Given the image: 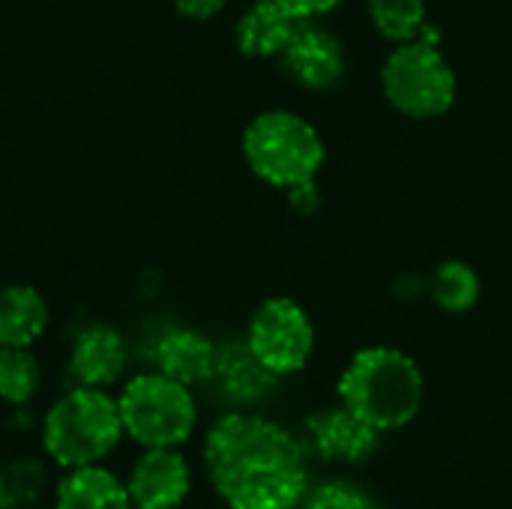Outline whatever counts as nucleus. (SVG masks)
Returning <instances> with one entry per match:
<instances>
[{
    "mask_svg": "<svg viewBox=\"0 0 512 509\" xmlns=\"http://www.w3.org/2000/svg\"><path fill=\"white\" fill-rule=\"evenodd\" d=\"M9 477V483L15 486V492L21 495L24 507H36L39 498L48 489V465L36 456H15L6 465H0Z\"/></svg>",
    "mask_w": 512,
    "mask_h": 509,
    "instance_id": "412c9836",
    "label": "nucleus"
},
{
    "mask_svg": "<svg viewBox=\"0 0 512 509\" xmlns=\"http://www.w3.org/2000/svg\"><path fill=\"white\" fill-rule=\"evenodd\" d=\"M228 0H174L177 12L189 21H210L225 9Z\"/></svg>",
    "mask_w": 512,
    "mask_h": 509,
    "instance_id": "4be33fe9",
    "label": "nucleus"
},
{
    "mask_svg": "<svg viewBox=\"0 0 512 509\" xmlns=\"http://www.w3.org/2000/svg\"><path fill=\"white\" fill-rule=\"evenodd\" d=\"M0 509H27L24 501H21V495L15 492V486L9 483L3 468H0Z\"/></svg>",
    "mask_w": 512,
    "mask_h": 509,
    "instance_id": "b1692460",
    "label": "nucleus"
},
{
    "mask_svg": "<svg viewBox=\"0 0 512 509\" xmlns=\"http://www.w3.org/2000/svg\"><path fill=\"white\" fill-rule=\"evenodd\" d=\"M126 366H129L126 339L111 324L84 327L69 348V375L78 387L108 390L123 378Z\"/></svg>",
    "mask_w": 512,
    "mask_h": 509,
    "instance_id": "1a4fd4ad",
    "label": "nucleus"
},
{
    "mask_svg": "<svg viewBox=\"0 0 512 509\" xmlns=\"http://www.w3.org/2000/svg\"><path fill=\"white\" fill-rule=\"evenodd\" d=\"M243 156L249 171L288 189L297 210H309L315 201V177L324 165V141L318 129L291 111H264L243 132Z\"/></svg>",
    "mask_w": 512,
    "mask_h": 509,
    "instance_id": "7ed1b4c3",
    "label": "nucleus"
},
{
    "mask_svg": "<svg viewBox=\"0 0 512 509\" xmlns=\"http://www.w3.org/2000/svg\"><path fill=\"white\" fill-rule=\"evenodd\" d=\"M303 18L291 15L273 0H255L237 21L234 39L240 54L246 57H282V51L291 45L294 33L300 30Z\"/></svg>",
    "mask_w": 512,
    "mask_h": 509,
    "instance_id": "ddd939ff",
    "label": "nucleus"
},
{
    "mask_svg": "<svg viewBox=\"0 0 512 509\" xmlns=\"http://www.w3.org/2000/svg\"><path fill=\"white\" fill-rule=\"evenodd\" d=\"M369 15L378 33L399 45L426 30V0H369Z\"/></svg>",
    "mask_w": 512,
    "mask_h": 509,
    "instance_id": "6ab92c4d",
    "label": "nucleus"
},
{
    "mask_svg": "<svg viewBox=\"0 0 512 509\" xmlns=\"http://www.w3.org/2000/svg\"><path fill=\"white\" fill-rule=\"evenodd\" d=\"M54 509H135L126 480L105 465L69 468L54 486Z\"/></svg>",
    "mask_w": 512,
    "mask_h": 509,
    "instance_id": "4468645a",
    "label": "nucleus"
},
{
    "mask_svg": "<svg viewBox=\"0 0 512 509\" xmlns=\"http://www.w3.org/2000/svg\"><path fill=\"white\" fill-rule=\"evenodd\" d=\"M216 357H219V348L204 333L189 330V327H174L162 333L153 351L156 369L186 387L210 384L216 372Z\"/></svg>",
    "mask_w": 512,
    "mask_h": 509,
    "instance_id": "f8f14e48",
    "label": "nucleus"
},
{
    "mask_svg": "<svg viewBox=\"0 0 512 509\" xmlns=\"http://www.w3.org/2000/svg\"><path fill=\"white\" fill-rule=\"evenodd\" d=\"M432 300L453 315H465L477 306L480 300V276L462 264V261H447L432 273Z\"/></svg>",
    "mask_w": 512,
    "mask_h": 509,
    "instance_id": "a211bd4d",
    "label": "nucleus"
},
{
    "mask_svg": "<svg viewBox=\"0 0 512 509\" xmlns=\"http://www.w3.org/2000/svg\"><path fill=\"white\" fill-rule=\"evenodd\" d=\"M42 387V366L30 348H0V402L21 408Z\"/></svg>",
    "mask_w": 512,
    "mask_h": 509,
    "instance_id": "f3484780",
    "label": "nucleus"
},
{
    "mask_svg": "<svg viewBox=\"0 0 512 509\" xmlns=\"http://www.w3.org/2000/svg\"><path fill=\"white\" fill-rule=\"evenodd\" d=\"M126 489L135 509H177L192 492V465L180 447H150L132 462Z\"/></svg>",
    "mask_w": 512,
    "mask_h": 509,
    "instance_id": "6e6552de",
    "label": "nucleus"
},
{
    "mask_svg": "<svg viewBox=\"0 0 512 509\" xmlns=\"http://www.w3.org/2000/svg\"><path fill=\"white\" fill-rule=\"evenodd\" d=\"M306 429H309L315 453L327 462H342V465L366 462L378 450V441H381V432L372 429L345 405L312 414L306 420Z\"/></svg>",
    "mask_w": 512,
    "mask_h": 509,
    "instance_id": "9b49d317",
    "label": "nucleus"
},
{
    "mask_svg": "<svg viewBox=\"0 0 512 509\" xmlns=\"http://www.w3.org/2000/svg\"><path fill=\"white\" fill-rule=\"evenodd\" d=\"M213 381L219 384L222 396L231 405H255L261 399H267L276 387V375L270 369H264L255 354L249 351V345H225L219 348L216 357V372Z\"/></svg>",
    "mask_w": 512,
    "mask_h": 509,
    "instance_id": "dca6fc26",
    "label": "nucleus"
},
{
    "mask_svg": "<svg viewBox=\"0 0 512 509\" xmlns=\"http://www.w3.org/2000/svg\"><path fill=\"white\" fill-rule=\"evenodd\" d=\"M48 303L33 285L0 288V348H33L48 330Z\"/></svg>",
    "mask_w": 512,
    "mask_h": 509,
    "instance_id": "2eb2a0df",
    "label": "nucleus"
},
{
    "mask_svg": "<svg viewBox=\"0 0 512 509\" xmlns=\"http://www.w3.org/2000/svg\"><path fill=\"white\" fill-rule=\"evenodd\" d=\"M12 429H21V432H27L30 426H33V414H30V408L27 405H21V408H15V414H12Z\"/></svg>",
    "mask_w": 512,
    "mask_h": 509,
    "instance_id": "393cba45",
    "label": "nucleus"
},
{
    "mask_svg": "<svg viewBox=\"0 0 512 509\" xmlns=\"http://www.w3.org/2000/svg\"><path fill=\"white\" fill-rule=\"evenodd\" d=\"M27 509H42V507H27Z\"/></svg>",
    "mask_w": 512,
    "mask_h": 509,
    "instance_id": "a878e982",
    "label": "nucleus"
},
{
    "mask_svg": "<svg viewBox=\"0 0 512 509\" xmlns=\"http://www.w3.org/2000/svg\"><path fill=\"white\" fill-rule=\"evenodd\" d=\"M285 72L303 84L306 90H333L345 78V54L333 33L312 27L309 21L300 24L291 45L282 51Z\"/></svg>",
    "mask_w": 512,
    "mask_h": 509,
    "instance_id": "9d476101",
    "label": "nucleus"
},
{
    "mask_svg": "<svg viewBox=\"0 0 512 509\" xmlns=\"http://www.w3.org/2000/svg\"><path fill=\"white\" fill-rule=\"evenodd\" d=\"M303 509H384L366 489L348 480H327L321 486H309Z\"/></svg>",
    "mask_w": 512,
    "mask_h": 509,
    "instance_id": "aec40b11",
    "label": "nucleus"
},
{
    "mask_svg": "<svg viewBox=\"0 0 512 509\" xmlns=\"http://www.w3.org/2000/svg\"><path fill=\"white\" fill-rule=\"evenodd\" d=\"M273 3H279V6L288 9L291 15L309 21V18H315V15H324V12L336 9L342 0H273Z\"/></svg>",
    "mask_w": 512,
    "mask_h": 509,
    "instance_id": "5701e85b",
    "label": "nucleus"
},
{
    "mask_svg": "<svg viewBox=\"0 0 512 509\" xmlns=\"http://www.w3.org/2000/svg\"><path fill=\"white\" fill-rule=\"evenodd\" d=\"M246 345L264 369L276 378H288L306 369L315 351V327L306 309L291 297H270L255 309L246 330Z\"/></svg>",
    "mask_w": 512,
    "mask_h": 509,
    "instance_id": "0eeeda50",
    "label": "nucleus"
},
{
    "mask_svg": "<svg viewBox=\"0 0 512 509\" xmlns=\"http://www.w3.org/2000/svg\"><path fill=\"white\" fill-rule=\"evenodd\" d=\"M117 408L123 435L138 447H183L198 426V402L192 387L156 372L132 375L120 393Z\"/></svg>",
    "mask_w": 512,
    "mask_h": 509,
    "instance_id": "39448f33",
    "label": "nucleus"
},
{
    "mask_svg": "<svg viewBox=\"0 0 512 509\" xmlns=\"http://www.w3.org/2000/svg\"><path fill=\"white\" fill-rule=\"evenodd\" d=\"M435 39V30H423L420 39L402 42L381 69L384 96L414 120L441 117L456 102V72L435 48Z\"/></svg>",
    "mask_w": 512,
    "mask_h": 509,
    "instance_id": "423d86ee",
    "label": "nucleus"
},
{
    "mask_svg": "<svg viewBox=\"0 0 512 509\" xmlns=\"http://www.w3.org/2000/svg\"><path fill=\"white\" fill-rule=\"evenodd\" d=\"M426 381L420 366L399 348L375 345L351 357L339 378V399L372 429H405L423 408Z\"/></svg>",
    "mask_w": 512,
    "mask_h": 509,
    "instance_id": "f03ea898",
    "label": "nucleus"
},
{
    "mask_svg": "<svg viewBox=\"0 0 512 509\" xmlns=\"http://www.w3.org/2000/svg\"><path fill=\"white\" fill-rule=\"evenodd\" d=\"M204 471L228 509H297L309 492L306 450L270 417L231 411L204 438Z\"/></svg>",
    "mask_w": 512,
    "mask_h": 509,
    "instance_id": "f257e3e1",
    "label": "nucleus"
},
{
    "mask_svg": "<svg viewBox=\"0 0 512 509\" xmlns=\"http://www.w3.org/2000/svg\"><path fill=\"white\" fill-rule=\"evenodd\" d=\"M42 450L51 465L69 471L102 465L126 438L117 399L102 387H72L51 402L39 423Z\"/></svg>",
    "mask_w": 512,
    "mask_h": 509,
    "instance_id": "20e7f679",
    "label": "nucleus"
}]
</instances>
